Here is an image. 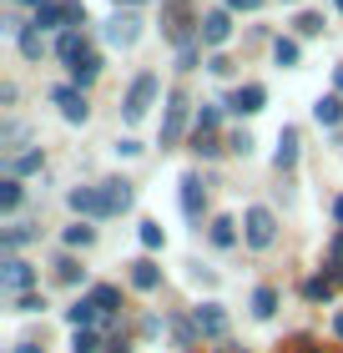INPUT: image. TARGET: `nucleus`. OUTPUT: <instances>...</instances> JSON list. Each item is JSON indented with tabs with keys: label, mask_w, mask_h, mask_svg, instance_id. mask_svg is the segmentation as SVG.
I'll return each mask as SVG.
<instances>
[{
	"label": "nucleus",
	"mask_w": 343,
	"mask_h": 353,
	"mask_svg": "<svg viewBox=\"0 0 343 353\" xmlns=\"http://www.w3.org/2000/svg\"><path fill=\"white\" fill-rule=\"evenodd\" d=\"M242 237H248V248H273L277 243V217L273 207H248V217H242Z\"/></svg>",
	"instance_id": "obj_2"
},
{
	"label": "nucleus",
	"mask_w": 343,
	"mask_h": 353,
	"mask_svg": "<svg viewBox=\"0 0 343 353\" xmlns=\"http://www.w3.org/2000/svg\"><path fill=\"white\" fill-rule=\"evenodd\" d=\"M303 293H308V303H323V298L333 293V283H329V278H308V283H303Z\"/></svg>",
	"instance_id": "obj_32"
},
{
	"label": "nucleus",
	"mask_w": 343,
	"mask_h": 353,
	"mask_svg": "<svg viewBox=\"0 0 343 353\" xmlns=\"http://www.w3.org/2000/svg\"><path fill=\"white\" fill-rule=\"evenodd\" d=\"M187 132V91H167V121H161V152L177 147Z\"/></svg>",
	"instance_id": "obj_3"
},
{
	"label": "nucleus",
	"mask_w": 343,
	"mask_h": 353,
	"mask_svg": "<svg viewBox=\"0 0 343 353\" xmlns=\"http://www.w3.org/2000/svg\"><path fill=\"white\" fill-rule=\"evenodd\" d=\"M91 303H96V308H101V318H106V313H117V303H121V288H111V283L91 288Z\"/></svg>",
	"instance_id": "obj_24"
},
{
	"label": "nucleus",
	"mask_w": 343,
	"mask_h": 353,
	"mask_svg": "<svg viewBox=\"0 0 343 353\" xmlns=\"http://www.w3.org/2000/svg\"><path fill=\"white\" fill-rule=\"evenodd\" d=\"M91 243H96L91 222H71V228H66V248H91Z\"/></svg>",
	"instance_id": "obj_27"
},
{
	"label": "nucleus",
	"mask_w": 343,
	"mask_h": 353,
	"mask_svg": "<svg viewBox=\"0 0 343 353\" xmlns=\"http://www.w3.org/2000/svg\"><path fill=\"white\" fill-rule=\"evenodd\" d=\"M117 152H121V157H137V152H141V141H132V137H121V141H117Z\"/></svg>",
	"instance_id": "obj_42"
},
{
	"label": "nucleus",
	"mask_w": 343,
	"mask_h": 353,
	"mask_svg": "<svg viewBox=\"0 0 343 353\" xmlns=\"http://www.w3.org/2000/svg\"><path fill=\"white\" fill-rule=\"evenodd\" d=\"M66 26V10H61V0H51V6L36 10V30H61Z\"/></svg>",
	"instance_id": "obj_23"
},
{
	"label": "nucleus",
	"mask_w": 343,
	"mask_h": 353,
	"mask_svg": "<svg viewBox=\"0 0 343 353\" xmlns=\"http://www.w3.org/2000/svg\"><path fill=\"white\" fill-rule=\"evenodd\" d=\"M15 41H21V56H26V61H41V51H46V30L26 26V30H21Z\"/></svg>",
	"instance_id": "obj_21"
},
{
	"label": "nucleus",
	"mask_w": 343,
	"mask_h": 353,
	"mask_svg": "<svg viewBox=\"0 0 343 353\" xmlns=\"http://www.w3.org/2000/svg\"><path fill=\"white\" fill-rule=\"evenodd\" d=\"M61 10H66V26H86V6L81 0H61Z\"/></svg>",
	"instance_id": "obj_36"
},
{
	"label": "nucleus",
	"mask_w": 343,
	"mask_h": 353,
	"mask_svg": "<svg viewBox=\"0 0 343 353\" xmlns=\"http://www.w3.org/2000/svg\"><path fill=\"white\" fill-rule=\"evenodd\" d=\"M333 86H338V96H343V66H338V71H333Z\"/></svg>",
	"instance_id": "obj_47"
},
{
	"label": "nucleus",
	"mask_w": 343,
	"mask_h": 353,
	"mask_svg": "<svg viewBox=\"0 0 343 353\" xmlns=\"http://www.w3.org/2000/svg\"><path fill=\"white\" fill-rule=\"evenodd\" d=\"M117 6H137V0H117Z\"/></svg>",
	"instance_id": "obj_51"
},
{
	"label": "nucleus",
	"mask_w": 343,
	"mask_h": 353,
	"mask_svg": "<svg viewBox=\"0 0 343 353\" xmlns=\"http://www.w3.org/2000/svg\"><path fill=\"white\" fill-rule=\"evenodd\" d=\"M227 36H233V15L227 10H207L202 26H197V41L202 46H227Z\"/></svg>",
	"instance_id": "obj_8"
},
{
	"label": "nucleus",
	"mask_w": 343,
	"mask_h": 353,
	"mask_svg": "<svg viewBox=\"0 0 343 353\" xmlns=\"http://www.w3.org/2000/svg\"><path fill=\"white\" fill-rule=\"evenodd\" d=\"M137 237H141V248H146V252H157V248H161V222H141V232H137Z\"/></svg>",
	"instance_id": "obj_34"
},
{
	"label": "nucleus",
	"mask_w": 343,
	"mask_h": 353,
	"mask_svg": "<svg viewBox=\"0 0 343 353\" xmlns=\"http://www.w3.org/2000/svg\"><path fill=\"white\" fill-rule=\"evenodd\" d=\"M111 353H126V339H121V343H111Z\"/></svg>",
	"instance_id": "obj_50"
},
{
	"label": "nucleus",
	"mask_w": 343,
	"mask_h": 353,
	"mask_svg": "<svg viewBox=\"0 0 343 353\" xmlns=\"http://www.w3.org/2000/svg\"><path fill=\"white\" fill-rule=\"evenodd\" d=\"M41 162H46V157H41V147L15 152V157H10V176H30V172H41Z\"/></svg>",
	"instance_id": "obj_22"
},
{
	"label": "nucleus",
	"mask_w": 343,
	"mask_h": 353,
	"mask_svg": "<svg viewBox=\"0 0 343 353\" xmlns=\"http://www.w3.org/2000/svg\"><path fill=\"white\" fill-rule=\"evenodd\" d=\"M101 197H106V217H121L126 207H132V182H126V176H111V182H101Z\"/></svg>",
	"instance_id": "obj_11"
},
{
	"label": "nucleus",
	"mask_w": 343,
	"mask_h": 353,
	"mask_svg": "<svg viewBox=\"0 0 343 353\" xmlns=\"http://www.w3.org/2000/svg\"><path fill=\"white\" fill-rule=\"evenodd\" d=\"M333 333H338V339H343V313H338V318H333Z\"/></svg>",
	"instance_id": "obj_48"
},
{
	"label": "nucleus",
	"mask_w": 343,
	"mask_h": 353,
	"mask_svg": "<svg viewBox=\"0 0 343 353\" xmlns=\"http://www.w3.org/2000/svg\"><path fill=\"white\" fill-rule=\"evenodd\" d=\"M157 283H161V268H157L152 258H137V263H132V288H137V293H152Z\"/></svg>",
	"instance_id": "obj_16"
},
{
	"label": "nucleus",
	"mask_w": 343,
	"mask_h": 353,
	"mask_svg": "<svg viewBox=\"0 0 343 353\" xmlns=\"http://www.w3.org/2000/svg\"><path fill=\"white\" fill-rule=\"evenodd\" d=\"M338 10H343V0H338Z\"/></svg>",
	"instance_id": "obj_52"
},
{
	"label": "nucleus",
	"mask_w": 343,
	"mask_h": 353,
	"mask_svg": "<svg viewBox=\"0 0 343 353\" xmlns=\"http://www.w3.org/2000/svg\"><path fill=\"white\" fill-rule=\"evenodd\" d=\"M96 348H101V333H96V328H76L71 353H96Z\"/></svg>",
	"instance_id": "obj_30"
},
{
	"label": "nucleus",
	"mask_w": 343,
	"mask_h": 353,
	"mask_svg": "<svg viewBox=\"0 0 343 353\" xmlns=\"http://www.w3.org/2000/svg\"><path fill=\"white\" fill-rule=\"evenodd\" d=\"M277 313V288H257L253 293V318H273Z\"/></svg>",
	"instance_id": "obj_25"
},
{
	"label": "nucleus",
	"mask_w": 343,
	"mask_h": 353,
	"mask_svg": "<svg viewBox=\"0 0 343 353\" xmlns=\"http://www.w3.org/2000/svg\"><path fill=\"white\" fill-rule=\"evenodd\" d=\"M96 76H101V56H96V51H81V56L71 61V86H91Z\"/></svg>",
	"instance_id": "obj_14"
},
{
	"label": "nucleus",
	"mask_w": 343,
	"mask_h": 353,
	"mask_svg": "<svg viewBox=\"0 0 343 353\" xmlns=\"http://www.w3.org/2000/svg\"><path fill=\"white\" fill-rule=\"evenodd\" d=\"M0 268H6L0 278H6V288H10V293H30V283H36V272H30V263H21L15 252H6V263H0Z\"/></svg>",
	"instance_id": "obj_12"
},
{
	"label": "nucleus",
	"mask_w": 343,
	"mask_h": 353,
	"mask_svg": "<svg viewBox=\"0 0 343 353\" xmlns=\"http://www.w3.org/2000/svg\"><path fill=\"white\" fill-rule=\"evenodd\" d=\"M207 237H212V248H233V243H237V222H233V217H212Z\"/></svg>",
	"instance_id": "obj_20"
},
{
	"label": "nucleus",
	"mask_w": 343,
	"mask_h": 353,
	"mask_svg": "<svg viewBox=\"0 0 343 353\" xmlns=\"http://www.w3.org/2000/svg\"><path fill=\"white\" fill-rule=\"evenodd\" d=\"M157 91H161V81L152 71H141L132 86H126V96H121V117H126V126H137L146 111H152V101H157Z\"/></svg>",
	"instance_id": "obj_1"
},
{
	"label": "nucleus",
	"mask_w": 343,
	"mask_h": 353,
	"mask_svg": "<svg viewBox=\"0 0 343 353\" xmlns=\"http://www.w3.org/2000/svg\"><path fill=\"white\" fill-rule=\"evenodd\" d=\"M227 10H263V0H222Z\"/></svg>",
	"instance_id": "obj_41"
},
{
	"label": "nucleus",
	"mask_w": 343,
	"mask_h": 353,
	"mask_svg": "<svg viewBox=\"0 0 343 353\" xmlns=\"http://www.w3.org/2000/svg\"><path fill=\"white\" fill-rule=\"evenodd\" d=\"M329 252H333V263H343V232L333 237V248H329Z\"/></svg>",
	"instance_id": "obj_43"
},
{
	"label": "nucleus",
	"mask_w": 343,
	"mask_h": 353,
	"mask_svg": "<svg viewBox=\"0 0 343 353\" xmlns=\"http://www.w3.org/2000/svg\"><path fill=\"white\" fill-rule=\"evenodd\" d=\"M81 51H86V36H81L76 26H66V30H61V41H56V56L61 61H76Z\"/></svg>",
	"instance_id": "obj_17"
},
{
	"label": "nucleus",
	"mask_w": 343,
	"mask_h": 353,
	"mask_svg": "<svg viewBox=\"0 0 343 353\" xmlns=\"http://www.w3.org/2000/svg\"><path fill=\"white\" fill-rule=\"evenodd\" d=\"M277 172H293L298 167V126H283V132H277Z\"/></svg>",
	"instance_id": "obj_13"
},
{
	"label": "nucleus",
	"mask_w": 343,
	"mask_h": 353,
	"mask_svg": "<svg viewBox=\"0 0 343 353\" xmlns=\"http://www.w3.org/2000/svg\"><path fill=\"white\" fill-rule=\"evenodd\" d=\"M177 66H182V71H197V41H187L182 51H177Z\"/></svg>",
	"instance_id": "obj_37"
},
{
	"label": "nucleus",
	"mask_w": 343,
	"mask_h": 353,
	"mask_svg": "<svg viewBox=\"0 0 343 353\" xmlns=\"http://www.w3.org/2000/svg\"><path fill=\"white\" fill-rule=\"evenodd\" d=\"M293 26H298V36H318V30H323V15H313V10H303L298 21H293Z\"/></svg>",
	"instance_id": "obj_35"
},
{
	"label": "nucleus",
	"mask_w": 343,
	"mask_h": 353,
	"mask_svg": "<svg viewBox=\"0 0 343 353\" xmlns=\"http://www.w3.org/2000/svg\"><path fill=\"white\" fill-rule=\"evenodd\" d=\"M10 353H46V348H41V343H15Z\"/></svg>",
	"instance_id": "obj_44"
},
{
	"label": "nucleus",
	"mask_w": 343,
	"mask_h": 353,
	"mask_svg": "<svg viewBox=\"0 0 343 353\" xmlns=\"http://www.w3.org/2000/svg\"><path fill=\"white\" fill-rule=\"evenodd\" d=\"M15 6H30V10H41V6H51V0H15Z\"/></svg>",
	"instance_id": "obj_45"
},
{
	"label": "nucleus",
	"mask_w": 343,
	"mask_h": 353,
	"mask_svg": "<svg viewBox=\"0 0 343 353\" xmlns=\"http://www.w3.org/2000/svg\"><path fill=\"white\" fill-rule=\"evenodd\" d=\"M21 207V176H6L0 182V212H15Z\"/></svg>",
	"instance_id": "obj_26"
},
{
	"label": "nucleus",
	"mask_w": 343,
	"mask_h": 353,
	"mask_svg": "<svg viewBox=\"0 0 343 353\" xmlns=\"http://www.w3.org/2000/svg\"><path fill=\"white\" fill-rule=\"evenodd\" d=\"M192 0H161V30L177 41V46H187V30L192 26H202V21H192Z\"/></svg>",
	"instance_id": "obj_4"
},
{
	"label": "nucleus",
	"mask_w": 343,
	"mask_h": 353,
	"mask_svg": "<svg viewBox=\"0 0 343 353\" xmlns=\"http://www.w3.org/2000/svg\"><path fill=\"white\" fill-rule=\"evenodd\" d=\"M313 117H318L323 126H338V121H343V96H318V101H313Z\"/></svg>",
	"instance_id": "obj_19"
},
{
	"label": "nucleus",
	"mask_w": 343,
	"mask_h": 353,
	"mask_svg": "<svg viewBox=\"0 0 343 353\" xmlns=\"http://www.w3.org/2000/svg\"><path fill=\"white\" fill-rule=\"evenodd\" d=\"M333 217H338V222H343V197H338V202H333Z\"/></svg>",
	"instance_id": "obj_49"
},
{
	"label": "nucleus",
	"mask_w": 343,
	"mask_h": 353,
	"mask_svg": "<svg viewBox=\"0 0 343 353\" xmlns=\"http://www.w3.org/2000/svg\"><path fill=\"white\" fill-rule=\"evenodd\" d=\"M192 328H197L202 339H227V313L217 308V303H202V308L192 313Z\"/></svg>",
	"instance_id": "obj_10"
},
{
	"label": "nucleus",
	"mask_w": 343,
	"mask_h": 353,
	"mask_svg": "<svg viewBox=\"0 0 343 353\" xmlns=\"http://www.w3.org/2000/svg\"><path fill=\"white\" fill-rule=\"evenodd\" d=\"M51 101L61 106V117H66L71 126H81V121L91 117V106H86V96H81V86H56V91H51Z\"/></svg>",
	"instance_id": "obj_5"
},
{
	"label": "nucleus",
	"mask_w": 343,
	"mask_h": 353,
	"mask_svg": "<svg viewBox=\"0 0 343 353\" xmlns=\"http://www.w3.org/2000/svg\"><path fill=\"white\" fill-rule=\"evenodd\" d=\"M263 101H268V91L253 81V86H237V91H233V101H227V106H233V111H242V117H253V111H263Z\"/></svg>",
	"instance_id": "obj_15"
},
{
	"label": "nucleus",
	"mask_w": 343,
	"mask_h": 353,
	"mask_svg": "<svg viewBox=\"0 0 343 353\" xmlns=\"http://www.w3.org/2000/svg\"><path fill=\"white\" fill-rule=\"evenodd\" d=\"M182 212H187V222H202V212H207V187L197 172L182 176Z\"/></svg>",
	"instance_id": "obj_9"
},
{
	"label": "nucleus",
	"mask_w": 343,
	"mask_h": 353,
	"mask_svg": "<svg viewBox=\"0 0 343 353\" xmlns=\"http://www.w3.org/2000/svg\"><path fill=\"white\" fill-rule=\"evenodd\" d=\"M273 61H277V66H298V41L277 36V41H273Z\"/></svg>",
	"instance_id": "obj_28"
},
{
	"label": "nucleus",
	"mask_w": 343,
	"mask_h": 353,
	"mask_svg": "<svg viewBox=\"0 0 343 353\" xmlns=\"http://www.w3.org/2000/svg\"><path fill=\"white\" fill-rule=\"evenodd\" d=\"M81 278H86V268H81L76 258H61V263H56V283H66V288H76Z\"/></svg>",
	"instance_id": "obj_29"
},
{
	"label": "nucleus",
	"mask_w": 343,
	"mask_h": 353,
	"mask_svg": "<svg viewBox=\"0 0 343 353\" xmlns=\"http://www.w3.org/2000/svg\"><path fill=\"white\" fill-rule=\"evenodd\" d=\"M192 152H197V157H217L222 147H217V137H212V132H197V126H192Z\"/></svg>",
	"instance_id": "obj_31"
},
{
	"label": "nucleus",
	"mask_w": 343,
	"mask_h": 353,
	"mask_svg": "<svg viewBox=\"0 0 343 353\" xmlns=\"http://www.w3.org/2000/svg\"><path fill=\"white\" fill-rule=\"evenodd\" d=\"M137 36H141V21H137L132 10H117V15L106 21V41L121 46V51H126V46H137Z\"/></svg>",
	"instance_id": "obj_7"
},
{
	"label": "nucleus",
	"mask_w": 343,
	"mask_h": 353,
	"mask_svg": "<svg viewBox=\"0 0 343 353\" xmlns=\"http://www.w3.org/2000/svg\"><path fill=\"white\" fill-rule=\"evenodd\" d=\"M207 71H212V76H227V71H233V61H227V56H212Z\"/></svg>",
	"instance_id": "obj_39"
},
{
	"label": "nucleus",
	"mask_w": 343,
	"mask_h": 353,
	"mask_svg": "<svg viewBox=\"0 0 343 353\" xmlns=\"http://www.w3.org/2000/svg\"><path fill=\"white\" fill-rule=\"evenodd\" d=\"M21 313H41L46 308V298H36V293H21V303H15Z\"/></svg>",
	"instance_id": "obj_38"
},
{
	"label": "nucleus",
	"mask_w": 343,
	"mask_h": 353,
	"mask_svg": "<svg viewBox=\"0 0 343 353\" xmlns=\"http://www.w3.org/2000/svg\"><path fill=\"white\" fill-rule=\"evenodd\" d=\"M66 202H71V212H81V217H106L101 182H96V187H71V192H66Z\"/></svg>",
	"instance_id": "obj_6"
},
{
	"label": "nucleus",
	"mask_w": 343,
	"mask_h": 353,
	"mask_svg": "<svg viewBox=\"0 0 343 353\" xmlns=\"http://www.w3.org/2000/svg\"><path fill=\"white\" fill-rule=\"evenodd\" d=\"M227 147H233V152H242V157H248V152H253V137H248V132H237L233 141H227Z\"/></svg>",
	"instance_id": "obj_40"
},
{
	"label": "nucleus",
	"mask_w": 343,
	"mask_h": 353,
	"mask_svg": "<svg viewBox=\"0 0 343 353\" xmlns=\"http://www.w3.org/2000/svg\"><path fill=\"white\" fill-rule=\"evenodd\" d=\"M96 318H101V308H96L91 298H81V303H71V308H66V323H71V328H91Z\"/></svg>",
	"instance_id": "obj_18"
},
{
	"label": "nucleus",
	"mask_w": 343,
	"mask_h": 353,
	"mask_svg": "<svg viewBox=\"0 0 343 353\" xmlns=\"http://www.w3.org/2000/svg\"><path fill=\"white\" fill-rule=\"evenodd\" d=\"M217 121H222V111L212 106V101H207V106H197V132H217Z\"/></svg>",
	"instance_id": "obj_33"
},
{
	"label": "nucleus",
	"mask_w": 343,
	"mask_h": 353,
	"mask_svg": "<svg viewBox=\"0 0 343 353\" xmlns=\"http://www.w3.org/2000/svg\"><path fill=\"white\" fill-rule=\"evenodd\" d=\"M293 353H318V348H313V343H308V339H303V343H298V348H293Z\"/></svg>",
	"instance_id": "obj_46"
}]
</instances>
